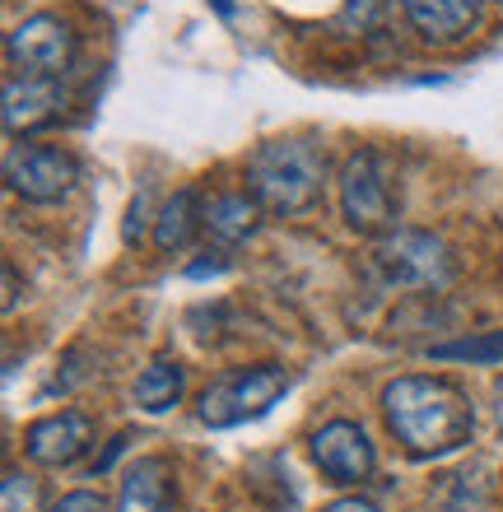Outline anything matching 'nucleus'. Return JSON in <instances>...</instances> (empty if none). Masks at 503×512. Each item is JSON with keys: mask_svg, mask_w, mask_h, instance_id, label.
I'll list each match as a JSON object with an SVG mask.
<instances>
[{"mask_svg": "<svg viewBox=\"0 0 503 512\" xmlns=\"http://www.w3.org/2000/svg\"><path fill=\"white\" fill-rule=\"evenodd\" d=\"M340 215L354 233H368V238H387L396 229V215L401 205L392 196V182L382 173V159L373 149H354L345 168H340Z\"/></svg>", "mask_w": 503, "mask_h": 512, "instance_id": "nucleus-5", "label": "nucleus"}, {"mask_svg": "<svg viewBox=\"0 0 503 512\" xmlns=\"http://www.w3.org/2000/svg\"><path fill=\"white\" fill-rule=\"evenodd\" d=\"M94 447V424L80 410H56V415H42L28 424L24 433V457L33 466H47V471H61V466H75Z\"/></svg>", "mask_w": 503, "mask_h": 512, "instance_id": "nucleus-9", "label": "nucleus"}, {"mask_svg": "<svg viewBox=\"0 0 503 512\" xmlns=\"http://www.w3.org/2000/svg\"><path fill=\"white\" fill-rule=\"evenodd\" d=\"M196 233H201V201H196L191 187H182L154 215V247L159 252H182V247H191Z\"/></svg>", "mask_w": 503, "mask_h": 512, "instance_id": "nucleus-14", "label": "nucleus"}, {"mask_svg": "<svg viewBox=\"0 0 503 512\" xmlns=\"http://www.w3.org/2000/svg\"><path fill=\"white\" fill-rule=\"evenodd\" d=\"M56 108H61L56 80H42V75H14V80H5V108H0V117H5V131L10 135H28V131H38V126H47L56 117Z\"/></svg>", "mask_w": 503, "mask_h": 512, "instance_id": "nucleus-11", "label": "nucleus"}, {"mask_svg": "<svg viewBox=\"0 0 503 512\" xmlns=\"http://www.w3.org/2000/svg\"><path fill=\"white\" fill-rule=\"evenodd\" d=\"M322 177H327V159L313 140L289 135V140H266L252 149L247 159V191L257 196L266 215H303L313 210L322 196Z\"/></svg>", "mask_w": 503, "mask_h": 512, "instance_id": "nucleus-2", "label": "nucleus"}, {"mask_svg": "<svg viewBox=\"0 0 503 512\" xmlns=\"http://www.w3.org/2000/svg\"><path fill=\"white\" fill-rule=\"evenodd\" d=\"M373 266L392 289H448L457 275L448 243L424 229H392L373 247Z\"/></svg>", "mask_w": 503, "mask_h": 512, "instance_id": "nucleus-4", "label": "nucleus"}, {"mask_svg": "<svg viewBox=\"0 0 503 512\" xmlns=\"http://www.w3.org/2000/svg\"><path fill=\"white\" fill-rule=\"evenodd\" d=\"M75 182H80V163H75V154L56 145H19L5 159V187L28 205L66 201Z\"/></svg>", "mask_w": 503, "mask_h": 512, "instance_id": "nucleus-6", "label": "nucleus"}, {"mask_svg": "<svg viewBox=\"0 0 503 512\" xmlns=\"http://www.w3.org/2000/svg\"><path fill=\"white\" fill-rule=\"evenodd\" d=\"M429 359H438V364L494 368V364H503V331H485V336H462V340H443V345H429Z\"/></svg>", "mask_w": 503, "mask_h": 512, "instance_id": "nucleus-16", "label": "nucleus"}, {"mask_svg": "<svg viewBox=\"0 0 503 512\" xmlns=\"http://www.w3.org/2000/svg\"><path fill=\"white\" fill-rule=\"evenodd\" d=\"M182 387H187V368L177 359H154L136 378V405L145 415H168L182 401Z\"/></svg>", "mask_w": 503, "mask_h": 512, "instance_id": "nucleus-15", "label": "nucleus"}, {"mask_svg": "<svg viewBox=\"0 0 503 512\" xmlns=\"http://www.w3.org/2000/svg\"><path fill=\"white\" fill-rule=\"evenodd\" d=\"M289 391V373L285 364H247V368H229L219 373L196 401V415L210 429H233L247 419L266 415L280 396Z\"/></svg>", "mask_w": 503, "mask_h": 512, "instance_id": "nucleus-3", "label": "nucleus"}, {"mask_svg": "<svg viewBox=\"0 0 503 512\" xmlns=\"http://www.w3.org/2000/svg\"><path fill=\"white\" fill-rule=\"evenodd\" d=\"M494 415H499V429H503V373H499V382H494Z\"/></svg>", "mask_w": 503, "mask_h": 512, "instance_id": "nucleus-24", "label": "nucleus"}, {"mask_svg": "<svg viewBox=\"0 0 503 512\" xmlns=\"http://www.w3.org/2000/svg\"><path fill=\"white\" fill-rule=\"evenodd\" d=\"M145 224H150V201L140 196V201H131V210H126L122 238H126V243H140V238H145Z\"/></svg>", "mask_w": 503, "mask_h": 512, "instance_id": "nucleus-20", "label": "nucleus"}, {"mask_svg": "<svg viewBox=\"0 0 503 512\" xmlns=\"http://www.w3.org/2000/svg\"><path fill=\"white\" fill-rule=\"evenodd\" d=\"M485 503H490V480L476 466V471L448 475V494L438 499V512H485Z\"/></svg>", "mask_w": 503, "mask_h": 512, "instance_id": "nucleus-17", "label": "nucleus"}, {"mask_svg": "<svg viewBox=\"0 0 503 512\" xmlns=\"http://www.w3.org/2000/svg\"><path fill=\"white\" fill-rule=\"evenodd\" d=\"M219 270H229V252H215V261H191L187 275L191 280H205V275H219Z\"/></svg>", "mask_w": 503, "mask_h": 512, "instance_id": "nucleus-21", "label": "nucleus"}, {"mask_svg": "<svg viewBox=\"0 0 503 512\" xmlns=\"http://www.w3.org/2000/svg\"><path fill=\"white\" fill-rule=\"evenodd\" d=\"M261 205L252 191H219L201 205V229L215 238L219 247H238L247 233L257 229Z\"/></svg>", "mask_w": 503, "mask_h": 512, "instance_id": "nucleus-13", "label": "nucleus"}, {"mask_svg": "<svg viewBox=\"0 0 503 512\" xmlns=\"http://www.w3.org/2000/svg\"><path fill=\"white\" fill-rule=\"evenodd\" d=\"M410 28L434 47H457L480 28L485 0H401Z\"/></svg>", "mask_w": 503, "mask_h": 512, "instance_id": "nucleus-10", "label": "nucleus"}, {"mask_svg": "<svg viewBox=\"0 0 503 512\" xmlns=\"http://www.w3.org/2000/svg\"><path fill=\"white\" fill-rule=\"evenodd\" d=\"M0 512H47L38 503V480L24 475L19 466L5 471V489H0Z\"/></svg>", "mask_w": 503, "mask_h": 512, "instance_id": "nucleus-18", "label": "nucleus"}, {"mask_svg": "<svg viewBox=\"0 0 503 512\" xmlns=\"http://www.w3.org/2000/svg\"><path fill=\"white\" fill-rule=\"evenodd\" d=\"M382 419L410 457H448L476 438V405L448 378H392L382 387Z\"/></svg>", "mask_w": 503, "mask_h": 512, "instance_id": "nucleus-1", "label": "nucleus"}, {"mask_svg": "<svg viewBox=\"0 0 503 512\" xmlns=\"http://www.w3.org/2000/svg\"><path fill=\"white\" fill-rule=\"evenodd\" d=\"M308 447H313L317 471L327 475L331 485H359V480H368L373 466H378V452H373L368 433L359 429L354 419H331V424H322Z\"/></svg>", "mask_w": 503, "mask_h": 512, "instance_id": "nucleus-8", "label": "nucleus"}, {"mask_svg": "<svg viewBox=\"0 0 503 512\" xmlns=\"http://www.w3.org/2000/svg\"><path fill=\"white\" fill-rule=\"evenodd\" d=\"M47 512H108V503H103V494H94V489H75V494H61Z\"/></svg>", "mask_w": 503, "mask_h": 512, "instance_id": "nucleus-19", "label": "nucleus"}, {"mask_svg": "<svg viewBox=\"0 0 503 512\" xmlns=\"http://www.w3.org/2000/svg\"><path fill=\"white\" fill-rule=\"evenodd\" d=\"M215 10L224 14V19H233V0H215Z\"/></svg>", "mask_w": 503, "mask_h": 512, "instance_id": "nucleus-25", "label": "nucleus"}, {"mask_svg": "<svg viewBox=\"0 0 503 512\" xmlns=\"http://www.w3.org/2000/svg\"><path fill=\"white\" fill-rule=\"evenodd\" d=\"M322 512H382V508H378V503H368V499H359V494H354V499H336V503H327Z\"/></svg>", "mask_w": 503, "mask_h": 512, "instance_id": "nucleus-22", "label": "nucleus"}, {"mask_svg": "<svg viewBox=\"0 0 503 512\" xmlns=\"http://www.w3.org/2000/svg\"><path fill=\"white\" fill-rule=\"evenodd\" d=\"M5 56H10V66L24 70V75L56 80V75L70 66V56H75V33H70V24H61L56 14H28L24 24L10 28Z\"/></svg>", "mask_w": 503, "mask_h": 512, "instance_id": "nucleus-7", "label": "nucleus"}, {"mask_svg": "<svg viewBox=\"0 0 503 512\" xmlns=\"http://www.w3.org/2000/svg\"><path fill=\"white\" fill-rule=\"evenodd\" d=\"M117 512H177L173 466L164 457H136L117 494Z\"/></svg>", "mask_w": 503, "mask_h": 512, "instance_id": "nucleus-12", "label": "nucleus"}, {"mask_svg": "<svg viewBox=\"0 0 503 512\" xmlns=\"http://www.w3.org/2000/svg\"><path fill=\"white\" fill-rule=\"evenodd\" d=\"M19 303V280H14V266H5V312H14Z\"/></svg>", "mask_w": 503, "mask_h": 512, "instance_id": "nucleus-23", "label": "nucleus"}]
</instances>
